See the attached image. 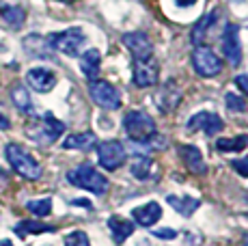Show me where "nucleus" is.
I'll use <instances>...</instances> for the list:
<instances>
[{
  "instance_id": "72a5a7b5",
  "label": "nucleus",
  "mask_w": 248,
  "mask_h": 246,
  "mask_svg": "<svg viewBox=\"0 0 248 246\" xmlns=\"http://www.w3.org/2000/svg\"><path fill=\"white\" fill-rule=\"evenodd\" d=\"M9 127H11V121H9L7 117L0 112V130H9Z\"/></svg>"
},
{
  "instance_id": "7c9ffc66",
  "label": "nucleus",
  "mask_w": 248,
  "mask_h": 246,
  "mask_svg": "<svg viewBox=\"0 0 248 246\" xmlns=\"http://www.w3.org/2000/svg\"><path fill=\"white\" fill-rule=\"evenodd\" d=\"M233 171L240 173L242 177H248V158H240V160H233L231 162Z\"/></svg>"
},
{
  "instance_id": "4c0bfd02",
  "label": "nucleus",
  "mask_w": 248,
  "mask_h": 246,
  "mask_svg": "<svg viewBox=\"0 0 248 246\" xmlns=\"http://www.w3.org/2000/svg\"><path fill=\"white\" fill-rule=\"evenodd\" d=\"M59 2H76V0H59Z\"/></svg>"
},
{
  "instance_id": "423d86ee",
  "label": "nucleus",
  "mask_w": 248,
  "mask_h": 246,
  "mask_svg": "<svg viewBox=\"0 0 248 246\" xmlns=\"http://www.w3.org/2000/svg\"><path fill=\"white\" fill-rule=\"evenodd\" d=\"M192 67L201 78H214L222 72V61L207 46H197L192 52Z\"/></svg>"
},
{
  "instance_id": "f03ea898",
  "label": "nucleus",
  "mask_w": 248,
  "mask_h": 246,
  "mask_svg": "<svg viewBox=\"0 0 248 246\" xmlns=\"http://www.w3.org/2000/svg\"><path fill=\"white\" fill-rule=\"evenodd\" d=\"M67 182L76 188H84V190L93 192V195H106L108 190V179L91 164H80V167L71 169L67 173Z\"/></svg>"
},
{
  "instance_id": "2f4dec72",
  "label": "nucleus",
  "mask_w": 248,
  "mask_h": 246,
  "mask_svg": "<svg viewBox=\"0 0 248 246\" xmlns=\"http://www.w3.org/2000/svg\"><path fill=\"white\" fill-rule=\"evenodd\" d=\"M154 235L155 238H160V240H175L177 238V231L175 229H155Z\"/></svg>"
},
{
  "instance_id": "a211bd4d",
  "label": "nucleus",
  "mask_w": 248,
  "mask_h": 246,
  "mask_svg": "<svg viewBox=\"0 0 248 246\" xmlns=\"http://www.w3.org/2000/svg\"><path fill=\"white\" fill-rule=\"evenodd\" d=\"M97 145V136L93 132H78V134H69L63 140V149H76V151H89Z\"/></svg>"
},
{
  "instance_id": "7ed1b4c3",
  "label": "nucleus",
  "mask_w": 248,
  "mask_h": 246,
  "mask_svg": "<svg viewBox=\"0 0 248 246\" xmlns=\"http://www.w3.org/2000/svg\"><path fill=\"white\" fill-rule=\"evenodd\" d=\"M123 127H125V134L132 138V143H147L149 138H154L158 134L155 121L142 110L127 112L125 119H123Z\"/></svg>"
},
{
  "instance_id": "9d476101",
  "label": "nucleus",
  "mask_w": 248,
  "mask_h": 246,
  "mask_svg": "<svg viewBox=\"0 0 248 246\" xmlns=\"http://www.w3.org/2000/svg\"><path fill=\"white\" fill-rule=\"evenodd\" d=\"M123 46H125L127 52L134 56V61L151 59V54H154V46H151V39L147 37V32H142V31L125 32V35H123Z\"/></svg>"
},
{
  "instance_id": "c756f323",
  "label": "nucleus",
  "mask_w": 248,
  "mask_h": 246,
  "mask_svg": "<svg viewBox=\"0 0 248 246\" xmlns=\"http://www.w3.org/2000/svg\"><path fill=\"white\" fill-rule=\"evenodd\" d=\"M65 246H91L89 235L84 231H71V233L65 235Z\"/></svg>"
},
{
  "instance_id": "5701e85b",
  "label": "nucleus",
  "mask_w": 248,
  "mask_h": 246,
  "mask_svg": "<svg viewBox=\"0 0 248 246\" xmlns=\"http://www.w3.org/2000/svg\"><path fill=\"white\" fill-rule=\"evenodd\" d=\"M0 17L4 20V24H9L11 28H20L26 20V11L22 7H2L0 9Z\"/></svg>"
},
{
  "instance_id": "4be33fe9",
  "label": "nucleus",
  "mask_w": 248,
  "mask_h": 246,
  "mask_svg": "<svg viewBox=\"0 0 248 246\" xmlns=\"http://www.w3.org/2000/svg\"><path fill=\"white\" fill-rule=\"evenodd\" d=\"M218 22V9H214L212 13H207V15H203L201 20L194 24L192 28V44L194 46H201V41H203V37L207 35V31L212 28L214 24Z\"/></svg>"
},
{
  "instance_id": "39448f33",
  "label": "nucleus",
  "mask_w": 248,
  "mask_h": 246,
  "mask_svg": "<svg viewBox=\"0 0 248 246\" xmlns=\"http://www.w3.org/2000/svg\"><path fill=\"white\" fill-rule=\"evenodd\" d=\"M47 44H50L52 50H59L67 56H78L80 50L87 44V35H84L82 28L71 26L63 32H54V35L47 37Z\"/></svg>"
},
{
  "instance_id": "6ab92c4d",
  "label": "nucleus",
  "mask_w": 248,
  "mask_h": 246,
  "mask_svg": "<svg viewBox=\"0 0 248 246\" xmlns=\"http://www.w3.org/2000/svg\"><path fill=\"white\" fill-rule=\"evenodd\" d=\"M99 65H102V54H99L95 48L87 50L82 56H80V72L87 76L89 80H97Z\"/></svg>"
},
{
  "instance_id": "9b49d317",
  "label": "nucleus",
  "mask_w": 248,
  "mask_h": 246,
  "mask_svg": "<svg viewBox=\"0 0 248 246\" xmlns=\"http://www.w3.org/2000/svg\"><path fill=\"white\" fill-rule=\"evenodd\" d=\"M158 63L151 59H145V61H134L132 65V78H134V84L138 89H149L158 82Z\"/></svg>"
},
{
  "instance_id": "e433bc0d",
  "label": "nucleus",
  "mask_w": 248,
  "mask_h": 246,
  "mask_svg": "<svg viewBox=\"0 0 248 246\" xmlns=\"http://www.w3.org/2000/svg\"><path fill=\"white\" fill-rule=\"evenodd\" d=\"M0 246H13L11 240H0Z\"/></svg>"
},
{
  "instance_id": "ddd939ff",
  "label": "nucleus",
  "mask_w": 248,
  "mask_h": 246,
  "mask_svg": "<svg viewBox=\"0 0 248 246\" xmlns=\"http://www.w3.org/2000/svg\"><path fill=\"white\" fill-rule=\"evenodd\" d=\"M26 82L37 93H50L56 87V74L46 67H35L26 74Z\"/></svg>"
},
{
  "instance_id": "f257e3e1",
  "label": "nucleus",
  "mask_w": 248,
  "mask_h": 246,
  "mask_svg": "<svg viewBox=\"0 0 248 246\" xmlns=\"http://www.w3.org/2000/svg\"><path fill=\"white\" fill-rule=\"evenodd\" d=\"M63 132H65V123L59 121L56 117H52V112H46L41 117L32 115V121L26 125V134L39 145H52L54 140L61 138Z\"/></svg>"
},
{
  "instance_id": "473e14b6",
  "label": "nucleus",
  "mask_w": 248,
  "mask_h": 246,
  "mask_svg": "<svg viewBox=\"0 0 248 246\" xmlns=\"http://www.w3.org/2000/svg\"><path fill=\"white\" fill-rule=\"evenodd\" d=\"M235 84L240 87V91L244 93V95L248 97V76L246 74H240V76H235Z\"/></svg>"
},
{
  "instance_id": "20e7f679",
  "label": "nucleus",
  "mask_w": 248,
  "mask_h": 246,
  "mask_svg": "<svg viewBox=\"0 0 248 246\" xmlns=\"http://www.w3.org/2000/svg\"><path fill=\"white\" fill-rule=\"evenodd\" d=\"M4 155H7L9 164L13 167V171L20 173L22 177H26V179H39L41 177L39 162H37L24 147H20V145L9 143L7 147H4Z\"/></svg>"
},
{
  "instance_id": "f8f14e48",
  "label": "nucleus",
  "mask_w": 248,
  "mask_h": 246,
  "mask_svg": "<svg viewBox=\"0 0 248 246\" xmlns=\"http://www.w3.org/2000/svg\"><path fill=\"white\" fill-rule=\"evenodd\" d=\"M186 127H188V130H203L207 136H214L225 127V123H222V119L218 115H214V112L201 110V112L190 117V121L186 123Z\"/></svg>"
},
{
  "instance_id": "a878e982",
  "label": "nucleus",
  "mask_w": 248,
  "mask_h": 246,
  "mask_svg": "<svg viewBox=\"0 0 248 246\" xmlns=\"http://www.w3.org/2000/svg\"><path fill=\"white\" fill-rule=\"evenodd\" d=\"M151 164L154 162H151L149 155H136L130 164V173L134 175L136 179H147L151 173Z\"/></svg>"
},
{
  "instance_id": "393cba45",
  "label": "nucleus",
  "mask_w": 248,
  "mask_h": 246,
  "mask_svg": "<svg viewBox=\"0 0 248 246\" xmlns=\"http://www.w3.org/2000/svg\"><path fill=\"white\" fill-rule=\"evenodd\" d=\"M248 145V136H235V138H218L216 149L222 154H233V151H242Z\"/></svg>"
},
{
  "instance_id": "b1692460",
  "label": "nucleus",
  "mask_w": 248,
  "mask_h": 246,
  "mask_svg": "<svg viewBox=\"0 0 248 246\" xmlns=\"http://www.w3.org/2000/svg\"><path fill=\"white\" fill-rule=\"evenodd\" d=\"M11 99H13V104H16L17 110H22V112H32V99H31V95H28L26 87H22V84L13 87V89H11Z\"/></svg>"
},
{
  "instance_id": "0eeeda50",
  "label": "nucleus",
  "mask_w": 248,
  "mask_h": 246,
  "mask_svg": "<svg viewBox=\"0 0 248 246\" xmlns=\"http://www.w3.org/2000/svg\"><path fill=\"white\" fill-rule=\"evenodd\" d=\"M89 95L97 106L106 110H119L121 108V95L119 91L106 80H91L89 82Z\"/></svg>"
},
{
  "instance_id": "412c9836",
  "label": "nucleus",
  "mask_w": 248,
  "mask_h": 246,
  "mask_svg": "<svg viewBox=\"0 0 248 246\" xmlns=\"http://www.w3.org/2000/svg\"><path fill=\"white\" fill-rule=\"evenodd\" d=\"M166 203H169L173 210H177L181 216H192L194 212L199 210V205H201V201L194 197H175V195H169L166 197Z\"/></svg>"
},
{
  "instance_id": "f3484780",
  "label": "nucleus",
  "mask_w": 248,
  "mask_h": 246,
  "mask_svg": "<svg viewBox=\"0 0 248 246\" xmlns=\"http://www.w3.org/2000/svg\"><path fill=\"white\" fill-rule=\"evenodd\" d=\"M179 99H181V91H179V87H177L175 82H166L164 87L160 89L158 95H155V104H158L160 110L169 112V110H173V108L177 106Z\"/></svg>"
},
{
  "instance_id": "4468645a",
  "label": "nucleus",
  "mask_w": 248,
  "mask_h": 246,
  "mask_svg": "<svg viewBox=\"0 0 248 246\" xmlns=\"http://www.w3.org/2000/svg\"><path fill=\"white\" fill-rule=\"evenodd\" d=\"M160 218H162V207L158 201H149V203H145V205L132 210V222L140 225V227H147V229L154 227Z\"/></svg>"
},
{
  "instance_id": "f704fd0d",
  "label": "nucleus",
  "mask_w": 248,
  "mask_h": 246,
  "mask_svg": "<svg viewBox=\"0 0 248 246\" xmlns=\"http://www.w3.org/2000/svg\"><path fill=\"white\" fill-rule=\"evenodd\" d=\"M71 205H82V207H93L89 203V199H74V201H71Z\"/></svg>"
},
{
  "instance_id": "2eb2a0df",
  "label": "nucleus",
  "mask_w": 248,
  "mask_h": 246,
  "mask_svg": "<svg viewBox=\"0 0 248 246\" xmlns=\"http://www.w3.org/2000/svg\"><path fill=\"white\" fill-rule=\"evenodd\" d=\"M179 158L184 160V164L188 167L190 173H194V175H205L207 173V167H205L201 149H197L194 145H179Z\"/></svg>"
},
{
  "instance_id": "c9c22d12",
  "label": "nucleus",
  "mask_w": 248,
  "mask_h": 246,
  "mask_svg": "<svg viewBox=\"0 0 248 246\" xmlns=\"http://www.w3.org/2000/svg\"><path fill=\"white\" fill-rule=\"evenodd\" d=\"M175 4H177V7H192V4H197V0H175Z\"/></svg>"
},
{
  "instance_id": "6e6552de",
  "label": "nucleus",
  "mask_w": 248,
  "mask_h": 246,
  "mask_svg": "<svg viewBox=\"0 0 248 246\" xmlns=\"http://www.w3.org/2000/svg\"><path fill=\"white\" fill-rule=\"evenodd\" d=\"M125 147H123L119 140H104L97 143V160L106 171H117L119 167L125 164Z\"/></svg>"
},
{
  "instance_id": "dca6fc26",
  "label": "nucleus",
  "mask_w": 248,
  "mask_h": 246,
  "mask_svg": "<svg viewBox=\"0 0 248 246\" xmlns=\"http://www.w3.org/2000/svg\"><path fill=\"white\" fill-rule=\"evenodd\" d=\"M108 229H110V233H112L114 244H123L134 233L136 225L127 218H121V216H110V218H108Z\"/></svg>"
},
{
  "instance_id": "cd10ccee",
  "label": "nucleus",
  "mask_w": 248,
  "mask_h": 246,
  "mask_svg": "<svg viewBox=\"0 0 248 246\" xmlns=\"http://www.w3.org/2000/svg\"><path fill=\"white\" fill-rule=\"evenodd\" d=\"M28 212L35 216H39V218H44L52 212V199H32V201L26 203Z\"/></svg>"
},
{
  "instance_id": "58836bf2",
  "label": "nucleus",
  "mask_w": 248,
  "mask_h": 246,
  "mask_svg": "<svg viewBox=\"0 0 248 246\" xmlns=\"http://www.w3.org/2000/svg\"><path fill=\"white\" fill-rule=\"evenodd\" d=\"M231 2H235V0H231ZM237 2H244V0H237Z\"/></svg>"
},
{
  "instance_id": "c85d7f7f",
  "label": "nucleus",
  "mask_w": 248,
  "mask_h": 246,
  "mask_svg": "<svg viewBox=\"0 0 248 246\" xmlns=\"http://www.w3.org/2000/svg\"><path fill=\"white\" fill-rule=\"evenodd\" d=\"M225 104L229 110H233V112H246V99L233 91L225 93Z\"/></svg>"
},
{
  "instance_id": "aec40b11",
  "label": "nucleus",
  "mask_w": 248,
  "mask_h": 246,
  "mask_svg": "<svg viewBox=\"0 0 248 246\" xmlns=\"http://www.w3.org/2000/svg\"><path fill=\"white\" fill-rule=\"evenodd\" d=\"M24 50H26L31 56H39V59H52L50 44H47V39H44V37H39V35H28L26 39H24Z\"/></svg>"
},
{
  "instance_id": "bb28decb",
  "label": "nucleus",
  "mask_w": 248,
  "mask_h": 246,
  "mask_svg": "<svg viewBox=\"0 0 248 246\" xmlns=\"http://www.w3.org/2000/svg\"><path fill=\"white\" fill-rule=\"evenodd\" d=\"M44 231H54V227L44 225V222H37V220H24L16 227V233L20 235H31V233H44Z\"/></svg>"
},
{
  "instance_id": "1a4fd4ad",
  "label": "nucleus",
  "mask_w": 248,
  "mask_h": 246,
  "mask_svg": "<svg viewBox=\"0 0 248 246\" xmlns=\"http://www.w3.org/2000/svg\"><path fill=\"white\" fill-rule=\"evenodd\" d=\"M222 54L227 56V61L235 67L242 63V44H240V26L237 24H227L222 31Z\"/></svg>"
}]
</instances>
